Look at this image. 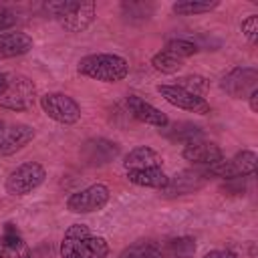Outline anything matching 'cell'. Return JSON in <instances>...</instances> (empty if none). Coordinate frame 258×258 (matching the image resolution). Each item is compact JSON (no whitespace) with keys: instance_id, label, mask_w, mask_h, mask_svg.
<instances>
[{"instance_id":"cell-22","label":"cell","mask_w":258,"mask_h":258,"mask_svg":"<svg viewBox=\"0 0 258 258\" xmlns=\"http://www.w3.org/2000/svg\"><path fill=\"white\" fill-rule=\"evenodd\" d=\"M119 258H161V248L153 240H137L123 248Z\"/></svg>"},{"instance_id":"cell-24","label":"cell","mask_w":258,"mask_h":258,"mask_svg":"<svg viewBox=\"0 0 258 258\" xmlns=\"http://www.w3.org/2000/svg\"><path fill=\"white\" fill-rule=\"evenodd\" d=\"M149 64H151L157 73H161V75H175V73H179V71L183 69V60L177 58L175 54L163 50V48H161L159 52H155V54L149 58Z\"/></svg>"},{"instance_id":"cell-20","label":"cell","mask_w":258,"mask_h":258,"mask_svg":"<svg viewBox=\"0 0 258 258\" xmlns=\"http://www.w3.org/2000/svg\"><path fill=\"white\" fill-rule=\"evenodd\" d=\"M163 135L173 141V143H189V141H196V139H202L204 135V129L196 123H189V121H179V123H173V125H167L161 129Z\"/></svg>"},{"instance_id":"cell-2","label":"cell","mask_w":258,"mask_h":258,"mask_svg":"<svg viewBox=\"0 0 258 258\" xmlns=\"http://www.w3.org/2000/svg\"><path fill=\"white\" fill-rule=\"evenodd\" d=\"M44 12L58 22L67 32H83L97 18L95 2H79V0H52L44 4Z\"/></svg>"},{"instance_id":"cell-17","label":"cell","mask_w":258,"mask_h":258,"mask_svg":"<svg viewBox=\"0 0 258 258\" xmlns=\"http://www.w3.org/2000/svg\"><path fill=\"white\" fill-rule=\"evenodd\" d=\"M163 157L159 151H155L149 145H137L131 151L125 153L123 157V167L127 171H137V169H151V167H161Z\"/></svg>"},{"instance_id":"cell-31","label":"cell","mask_w":258,"mask_h":258,"mask_svg":"<svg viewBox=\"0 0 258 258\" xmlns=\"http://www.w3.org/2000/svg\"><path fill=\"white\" fill-rule=\"evenodd\" d=\"M248 105H250V111L252 113H258V89L248 95Z\"/></svg>"},{"instance_id":"cell-27","label":"cell","mask_w":258,"mask_h":258,"mask_svg":"<svg viewBox=\"0 0 258 258\" xmlns=\"http://www.w3.org/2000/svg\"><path fill=\"white\" fill-rule=\"evenodd\" d=\"M240 30L250 44L258 42V14H250L240 22Z\"/></svg>"},{"instance_id":"cell-21","label":"cell","mask_w":258,"mask_h":258,"mask_svg":"<svg viewBox=\"0 0 258 258\" xmlns=\"http://www.w3.org/2000/svg\"><path fill=\"white\" fill-rule=\"evenodd\" d=\"M161 248V258H194L196 254V240L189 236H177L171 240H165L159 244Z\"/></svg>"},{"instance_id":"cell-19","label":"cell","mask_w":258,"mask_h":258,"mask_svg":"<svg viewBox=\"0 0 258 258\" xmlns=\"http://www.w3.org/2000/svg\"><path fill=\"white\" fill-rule=\"evenodd\" d=\"M28 256H30L28 244L12 228H6L4 234H0V258H28Z\"/></svg>"},{"instance_id":"cell-6","label":"cell","mask_w":258,"mask_h":258,"mask_svg":"<svg viewBox=\"0 0 258 258\" xmlns=\"http://www.w3.org/2000/svg\"><path fill=\"white\" fill-rule=\"evenodd\" d=\"M210 177H220V179H242L250 177L258 169V155L252 149H242L232 157H224L218 163L206 167Z\"/></svg>"},{"instance_id":"cell-14","label":"cell","mask_w":258,"mask_h":258,"mask_svg":"<svg viewBox=\"0 0 258 258\" xmlns=\"http://www.w3.org/2000/svg\"><path fill=\"white\" fill-rule=\"evenodd\" d=\"M119 155V145L105 137H95L83 143L81 157L89 165H107Z\"/></svg>"},{"instance_id":"cell-3","label":"cell","mask_w":258,"mask_h":258,"mask_svg":"<svg viewBox=\"0 0 258 258\" xmlns=\"http://www.w3.org/2000/svg\"><path fill=\"white\" fill-rule=\"evenodd\" d=\"M77 73L81 77L101 81V83H119L129 75V62L121 54L95 52V54L83 56L77 62Z\"/></svg>"},{"instance_id":"cell-12","label":"cell","mask_w":258,"mask_h":258,"mask_svg":"<svg viewBox=\"0 0 258 258\" xmlns=\"http://www.w3.org/2000/svg\"><path fill=\"white\" fill-rule=\"evenodd\" d=\"M125 107H127L129 115H131L135 121H139V123H145V125H149V127H157L159 131L169 125L167 115H165L161 109H157L155 105H151V103H147L145 99H141L139 95H129V97L125 99Z\"/></svg>"},{"instance_id":"cell-8","label":"cell","mask_w":258,"mask_h":258,"mask_svg":"<svg viewBox=\"0 0 258 258\" xmlns=\"http://www.w3.org/2000/svg\"><path fill=\"white\" fill-rule=\"evenodd\" d=\"M111 200V191L105 183H93L73 191L67 198V210L71 214H93L103 210Z\"/></svg>"},{"instance_id":"cell-30","label":"cell","mask_w":258,"mask_h":258,"mask_svg":"<svg viewBox=\"0 0 258 258\" xmlns=\"http://www.w3.org/2000/svg\"><path fill=\"white\" fill-rule=\"evenodd\" d=\"M202 258H238V254H234L232 250H222V248H218V250L206 252Z\"/></svg>"},{"instance_id":"cell-5","label":"cell","mask_w":258,"mask_h":258,"mask_svg":"<svg viewBox=\"0 0 258 258\" xmlns=\"http://www.w3.org/2000/svg\"><path fill=\"white\" fill-rule=\"evenodd\" d=\"M46 179V169L42 163L38 161H24L20 165H16L4 181V189L8 196L14 198H22L32 194L34 189H38Z\"/></svg>"},{"instance_id":"cell-15","label":"cell","mask_w":258,"mask_h":258,"mask_svg":"<svg viewBox=\"0 0 258 258\" xmlns=\"http://www.w3.org/2000/svg\"><path fill=\"white\" fill-rule=\"evenodd\" d=\"M34 129L26 123H14L6 129L0 131V155H12L16 151H20L22 147H26L32 139H34Z\"/></svg>"},{"instance_id":"cell-33","label":"cell","mask_w":258,"mask_h":258,"mask_svg":"<svg viewBox=\"0 0 258 258\" xmlns=\"http://www.w3.org/2000/svg\"><path fill=\"white\" fill-rule=\"evenodd\" d=\"M0 87H2V75H0Z\"/></svg>"},{"instance_id":"cell-29","label":"cell","mask_w":258,"mask_h":258,"mask_svg":"<svg viewBox=\"0 0 258 258\" xmlns=\"http://www.w3.org/2000/svg\"><path fill=\"white\" fill-rule=\"evenodd\" d=\"M14 22H16L14 12H12V10H8L4 4H0V32L8 30V28H10Z\"/></svg>"},{"instance_id":"cell-1","label":"cell","mask_w":258,"mask_h":258,"mask_svg":"<svg viewBox=\"0 0 258 258\" xmlns=\"http://www.w3.org/2000/svg\"><path fill=\"white\" fill-rule=\"evenodd\" d=\"M58 254L60 258H107L109 244L103 236L93 234L87 224H73L62 234Z\"/></svg>"},{"instance_id":"cell-13","label":"cell","mask_w":258,"mask_h":258,"mask_svg":"<svg viewBox=\"0 0 258 258\" xmlns=\"http://www.w3.org/2000/svg\"><path fill=\"white\" fill-rule=\"evenodd\" d=\"M181 157L189 163H194L196 167H210L214 163H218L220 159H224V151L218 143L214 141H204V139H196L183 145L181 149Z\"/></svg>"},{"instance_id":"cell-7","label":"cell","mask_w":258,"mask_h":258,"mask_svg":"<svg viewBox=\"0 0 258 258\" xmlns=\"http://www.w3.org/2000/svg\"><path fill=\"white\" fill-rule=\"evenodd\" d=\"M38 103L42 113L58 125H75L81 121V105L67 93H44Z\"/></svg>"},{"instance_id":"cell-23","label":"cell","mask_w":258,"mask_h":258,"mask_svg":"<svg viewBox=\"0 0 258 258\" xmlns=\"http://www.w3.org/2000/svg\"><path fill=\"white\" fill-rule=\"evenodd\" d=\"M220 6L218 0H179V2H173L171 10L177 14V16H194V14H206V12H212Z\"/></svg>"},{"instance_id":"cell-32","label":"cell","mask_w":258,"mask_h":258,"mask_svg":"<svg viewBox=\"0 0 258 258\" xmlns=\"http://www.w3.org/2000/svg\"><path fill=\"white\" fill-rule=\"evenodd\" d=\"M2 129H4V123H2V121H0V131H2Z\"/></svg>"},{"instance_id":"cell-18","label":"cell","mask_w":258,"mask_h":258,"mask_svg":"<svg viewBox=\"0 0 258 258\" xmlns=\"http://www.w3.org/2000/svg\"><path fill=\"white\" fill-rule=\"evenodd\" d=\"M127 181L137 185V187H149V189H163L169 181V175L161 167H151V169H137V171H127Z\"/></svg>"},{"instance_id":"cell-9","label":"cell","mask_w":258,"mask_h":258,"mask_svg":"<svg viewBox=\"0 0 258 258\" xmlns=\"http://www.w3.org/2000/svg\"><path fill=\"white\" fill-rule=\"evenodd\" d=\"M220 87L234 99H248V95L258 89V71L254 67H236L222 77Z\"/></svg>"},{"instance_id":"cell-28","label":"cell","mask_w":258,"mask_h":258,"mask_svg":"<svg viewBox=\"0 0 258 258\" xmlns=\"http://www.w3.org/2000/svg\"><path fill=\"white\" fill-rule=\"evenodd\" d=\"M123 14L127 16V18H135V16H139V18H147V16H151V12H153V8L149 6V4H145V2H123Z\"/></svg>"},{"instance_id":"cell-11","label":"cell","mask_w":258,"mask_h":258,"mask_svg":"<svg viewBox=\"0 0 258 258\" xmlns=\"http://www.w3.org/2000/svg\"><path fill=\"white\" fill-rule=\"evenodd\" d=\"M157 93L173 107L177 109H183V111H189V113H196V115H208L212 111L210 103L204 99V97H198L194 93H187L175 85H159L157 87Z\"/></svg>"},{"instance_id":"cell-10","label":"cell","mask_w":258,"mask_h":258,"mask_svg":"<svg viewBox=\"0 0 258 258\" xmlns=\"http://www.w3.org/2000/svg\"><path fill=\"white\" fill-rule=\"evenodd\" d=\"M208 181H210V173H208L206 167L183 169V171L175 173L173 177H169V181H167V185L161 189V194H163L165 198L187 196V194H194V191L202 189Z\"/></svg>"},{"instance_id":"cell-16","label":"cell","mask_w":258,"mask_h":258,"mask_svg":"<svg viewBox=\"0 0 258 258\" xmlns=\"http://www.w3.org/2000/svg\"><path fill=\"white\" fill-rule=\"evenodd\" d=\"M34 46V40L30 34L22 30H4L0 32V60L16 58L26 52H30Z\"/></svg>"},{"instance_id":"cell-4","label":"cell","mask_w":258,"mask_h":258,"mask_svg":"<svg viewBox=\"0 0 258 258\" xmlns=\"http://www.w3.org/2000/svg\"><path fill=\"white\" fill-rule=\"evenodd\" d=\"M36 103V85L20 73H2L0 107L8 111H28Z\"/></svg>"},{"instance_id":"cell-26","label":"cell","mask_w":258,"mask_h":258,"mask_svg":"<svg viewBox=\"0 0 258 258\" xmlns=\"http://www.w3.org/2000/svg\"><path fill=\"white\" fill-rule=\"evenodd\" d=\"M163 50H167V52H171V54H175L177 58L183 60V58H187V56H194L200 48H198V44L191 42V40H185V38H171V40L165 42Z\"/></svg>"},{"instance_id":"cell-25","label":"cell","mask_w":258,"mask_h":258,"mask_svg":"<svg viewBox=\"0 0 258 258\" xmlns=\"http://www.w3.org/2000/svg\"><path fill=\"white\" fill-rule=\"evenodd\" d=\"M173 85L179 87V89H183V91H187V93H194L198 97H204L206 91L210 89L208 79L202 77V75H183V77H177V81Z\"/></svg>"}]
</instances>
